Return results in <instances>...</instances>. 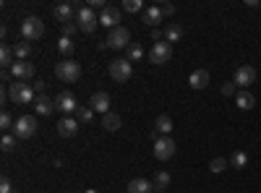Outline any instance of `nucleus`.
I'll return each instance as SVG.
<instances>
[{
  "label": "nucleus",
  "instance_id": "nucleus-1",
  "mask_svg": "<svg viewBox=\"0 0 261 193\" xmlns=\"http://www.w3.org/2000/svg\"><path fill=\"white\" fill-rule=\"evenodd\" d=\"M8 99L13 104H32V102H37L34 99V87H29V84H24V81H13V84H8Z\"/></svg>",
  "mask_w": 261,
  "mask_h": 193
},
{
  "label": "nucleus",
  "instance_id": "nucleus-2",
  "mask_svg": "<svg viewBox=\"0 0 261 193\" xmlns=\"http://www.w3.org/2000/svg\"><path fill=\"white\" fill-rule=\"evenodd\" d=\"M42 34H45V24H42L39 16H27L24 24H21V37L24 42H37Z\"/></svg>",
  "mask_w": 261,
  "mask_h": 193
},
{
  "label": "nucleus",
  "instance_id": "nucleus-3",
  "mask_svg": "<svg viewBox=\"0 0 261 193\" xmlns=\"http://www.w3.org/2000/svg\"><path fill=\"white\" fill-rule=\"evenodd\" d=\"M37 133V118L34 115H21L18 120H16V125H13V136L18 139V141H27V139H32Z\"/></svg>",
  "mask_w": 261,
  "mask_h": 193
},
{
  "label": "nucleus",
  "instance_id": "nucleus-4",
  "mask_svg": "<svg viewBox=\"0 0 261 193\" xmlns=\"http://www.w3.org/2000/svg\"><path fill=\"white\" fill-rule=\"evenodd\" d=\"M55 76L60 78V81H65V84H73V81H79V76H81V66L76 60H63V63H58L55 66Z\"/></svg>",
  "mask_w": 261,
  "mask_h": 193
},
{
  "label": "nucleus",
  "instance_id": "nucleus-5",
  "mask_svg": "<svg viewBox=\"0 0 261 193\" xmlns=\"http://www.w3.org/2000/svg\"><path fill=\"white\" fill-rule=\"evenodd\" d=\"M76 24H79V29L81 32H86V34H92L94 29H97V24H99V16L89 8V6H79V13H76Z\"/></svg>",
  "mask_w": 261,
  "mask_h": 193
},
{
  "label": "nucleus",
  "instance_id": "nucleus-6",
  "mask_svg": "<svg viewBox=\"0 0 261 193\" xmlns=\"http://www.w3.org/2000/svg\"><path fill=\"white\" fill-rule=\"evenodd\" d=\"M110 76H113V81L125 84L130 76H134V66H130V60H128V58L113 60V63H110Z\"/></svg>",
  "mask_w": 261,
  "mask_h": 193
},
{
  "label": "nucleus",
  "instance_id": "nucleus-7",
  "mask_svg": "<svg viewBox=\"0 0 261 193\" xmlns=\"http://www.w3.org/2000/svg\"><path fill=\"white\" fill-rule=\"evenodd\" d=\"M175 152H178V146H175V141H172L170 136H160V139L154 141V157H157L160 162L172 159V157H175Z\"/></svg>",
  "mask_w": 261,
  "mask_h": 193
},
{
  "label": "nucleus",
  "instance_id": "nucleus-8",
  "mask_svg": "<svg viewBox=\"0 0 261 193\" xmlns=\"http://www.w3.org/2000/svg\"><path fill=\"white\" fill-rule=\"evenodd\" d=\"M107 47H113V50H128L130 47V32L125 29V26H118V29H113L110 34H107Z\"/></svg>",
  "mask_w": 261,
  "mask_h": 193
},
{
  "label": "nucleus",
  "instance_id": "nucleus-9",
  "mask_svg": "<svg viewBox=\"0 0 261 193\" xmlns=\"http://www.w3.org/2000/svg\"><path fill=\"white\" fill-rule=\"evenodd\" d=\"M170 58H172V45H167V42H157V45H151L149 60L154 63V66H165V63H170Z\"/></svg>",
  "mask_w": 261,
  "mask_h": 193
},
{
  "label": "nucleus",
  "instance_id": "nucleus-10",
  "mask_svg": "<svg viewBox=\"0 0 261 193\" xmlns=\"http://www.w3.org/2000/svg\"><path fill=\"white\" fill-rule=\"evenodd\" d=\"M55 107H58L60 113H65V115H73L79 110V102H76V97L71 92H60L55 97Z\"/></svg>",
  "mask_w": 261,
  "mask_h": 193
},
{
  "label": "nucleus",
  "instance_id": "nucleus-11",
  "mask_svg": "<svg viewBox=\"0 0 261 193\" xmlns=\"http://www.w3.org/2000/svg\"><path fill=\"white\" fill-rule=\"evenodd\" d=\"M235 87L238 89H246V87H251V84L256 81V68L253 66H241V68H238L235 71Z\"/></svg>",
  "mask_w": 261,
  "mask_h": 193
},
{
  "label": "nucleus",
  "instance_id": "nucleus-12",
  "mask_svg": "<svg viewBox=\"0 0 261 193\" xmlns=\"http://www.w3.org/2000/svg\"><path fill=\"white\" fill-rule=\"evenodd\" d=\"M76 13H79V3H60V6H55V18L60 21V24H71V21H76Z\"/></svg>",
  "mask_w": 261,
  "mask_h": 193
},
{
  "label": "nucleus",
  "instance_id": "nucleus-13",
  "mask_svg": "<svg viewBox=\"0 0 261 193\" xmlns=\"http://www.w3.org/2000/svg\"><path fill=\"white\" fill-rule=\"evenodd\" d=\"M11 76H13V81H29L34 76V66L27 60H16L11 68Z\"/></svg>",
  "mask_w": 261,
  "mask_h": 193
},
{
  "label": "nucleus",
  "instance_id": "nucleus-14",
  "mask_svg": "<svg viewBox=\"0 0 261 193\" xmlns=\"http://www.w3.org/2000/svg\"><path fill=\"white\" fill-rule=\"evenodd\" d=\"M99 24H102V26H107L110 32H113V29H118V26H120V11H118V8H113V6H107V8L99 13Z\"/></svg>",
  "mask_w": 261,
  "mask_h": 193
},
{
  "label": "nucleus",
  "instance_id": "nucleus-15",
  "mask_svg": "<svg viewBox=\"0 0 261 193\" xmlns=\"http://www.w3.org/2000/svg\"><path fill=\"white\" fill-rule=\"evenodd\" d=\"M89 107L94 113H102V115H107L110 113V94L107 92H97V94H92V99H89Z\"/></svg>",
  "mask_w": 261,
  "mask_h": 193
},
{
  "label": "nucleus",
  "instance_id": "nucleus-16",
  "mask_svg": "<svg viewBox=\"0 0 261 193\" xmlns=\"http://www.w3.org/2000/svg\"><path fill=\"white\" fill-rule=\"evenodd\" d=\"M76 133H79V120H76V118H63V120H58V136L73 139Z\"/></svg>",
  "mask_w": 261,
  "mask_h": 193
},
{
  "label": "nucleus",
  "instance_id": "nucleus-17",
  "mask_svg": "<svg viewBox=\"0 0 261 193\" xmlns=\"http://www.w3.org/2000/svg\"><path fill=\"white\" fill-rule=\"evenodd\" d=\"M162 11H160V6H149V8H144V16H141V21L146 26H151V29H157L160 24H162Z\"/></svg>",
  "mask_w": 261,
  "mask_h": 193
},
{
  "label": "nucleus",
  "instance_id": "nucleus-18",
  "mask_svg": "<svg viewBox=\"0 0 261 193\" xmlns=\"http://www.w3.org/2000/svg\"><path fill=\"white\" fill-rule=\"evenodd\" d=\"M34 107H37V115H53L55 113V99H50L47 94H39Z\"/></svg>",
  "mask_w": 261,
  "mask_h": 193
},
{
  "label": "nucleus",
  "instance_id": "nucleus-19",
  "mask_svg": "<svg viewBox=\"0 0 261 193\" xmlns=\"http://www.w3.org/2000/svg\"><path fill=\"white\" fill-rule=\"evenodd\" d=\"M188 84H191V89H206L209 87V71H204V68L193 71L191 78H188Z\"/></svg>",
  "mask_w": 261,
  "mask_h": 193
},
{
  "label": "nucleus",
  "instance_id": "nucleus-20",
  "mask_svg": "<svg viewBox=\"0 0 261 193\" xmlns=\"http://www.w3.org/2000/svg\"><path fill=\"white\" fill-rule=\"evenodd\" d=\"M128 193H157V190H154V183H149L144 178H134L128 183Z\"/></svg>",
  "mask_w": 261,
  "mask_h": 193
},
{
  "label": "nucleus",
  "instance_id": "nucleus-21",
  "mask_svg": "<svg viewBox=\"0 0 261 193\" xmlns=\"http://www.w3.org/2000/svg\"><path fill=\"white\" fill-rule=\"evenodd\" d=\"M162 32H165V42H167V45H172V42H180V39H183V26H180V24H167Z\"/></svg>",
  "mask_w": 261,
  "mask_h": 193
},
{
  "label": "nucleus",
  "instance_id": "nucleus-22",
  "mask_svg": "<svg viewBox=\"0 0 261 193\" xmlns=\"http://www.w3.org/2000/svg\"><path fill=\"white\" fill-rule=\"evenodd\" d=\"M102 125L107 128V131H120L123 120H120L118 113H107V115H102Z\"/></svg>",
  "mask_w": 261,
  "mask_h": 193
},
{
  "label": "nucleus",
  "instance_id": "nucleus-23",
  "mask_svg": "<svg viewBox=\"0 0 261 193\" xmlns=\"http://www.w3.org/2000/svg\"><path fill=\"white\" fill-rule=\"evenodd\" d=\"M172 128H175V125H172V118H170V115H160V118H157V123H154V131H157V133H162V136H167V133L172 131Z\"/></svg>",
  "mask_w": 261,
  "mask_h": 193
},
{
  "label": "nucleus",
  "instance_id": "nucleus-24",
  "mask_svg": "<svg viewBox=\"0 0 261 193\" xmlns=\"http://www.w3.org/2000/svg\"><path fill=\"white\" fill-rule=\"evenodd\" d=\"M0 63H3V68H13V63H16V55H13V47H8V45H3L0 47Z\"/></svg>",
  "mask_w": 261,
  "mask_h": 193
},
{
  "label": "nucleus",
  "instance_id": "nucleus-25",
  "mask_svg": "<svg viewBox=\"0 0 261 193\" xmlns=\"http://www.w3.org/2000/svg\"><path fill=\"white\" fill-rule=\"evenodd\" d=\"M238 107H241V110H253V107H256V97L243 89L241 94H238Z\"/></svg>",
  "mask_w": 261,
  "mask_h": 193
},
{
  "label": "nucleus",
  "instance_id": "nucleus-26",
  "mask_svg": "<svg viewBox=\"0 0 261 193\" xmlns=\"http://www.w3.org/2000/svg\"><path fill=\"white\" fill-rule=\"evenodd\" d=\"M13 55H16V60H27L32 55V42H16V45H13Z\"/></svg>",
  "mask_w": 261,
  "mask_h": 193
},
{
  "label": "nucleus",
  "instance_id": "nucleus-27",
  "mask_svg": "<svg viewBox=\"0 0 261 193\" xmlns=\"http://www.w3.org/2000/svg\"><path fill=\"white\" fill-rule=\"evenodd\" d=\"M73 50H76V45H73L71 37H60V39H58V52H60V55H71Z\"/></svg>",
  "mask_w": 261,
  "mask_h": 193
},
{
  "label": "nucleus",
  "instance_id": "nucleus-28",
  "mask_svg": "<svg viewBox=\"0 0 261 193\" xmlns=\"http://www.w3.org/2000/svg\"><path fill=\"white\" fill-rule=\"evenodd\" d=\"M230 164H232L235 170H243V167L248 164V154H246V152H232V157H230Z\"/></svg>",
  "mask_w": 261,
  "mask_h": 193
},
{
  "label": "nucleus",
  "instance_id": "nucleus-29",
  "mask_svg": "<svg viewBox=\"0 0 261 193\" xmlns=\"http://www.w3.org/2000/svg\"><path fill=\"white\" fill-rule=\"evenodd\" d=\"M146 52H144V47L139 45V42H130V47H128V60L134 63V60H141Z\"/></svg>",
  "mask_w": 261,
  "mask_h": 193
},
{
  "label": "nucleus",
  "instance_id": "nucleus-30",
  "mask_svg": "<svg viewBox=\"0 0 261 193\" xmlns=\"http://www.w3.org/2000/svg\"><path fill=\"white\" fill-rule=\"evenodd\" d=\"M92 118H94V110H92V107H79V110H76V120L79 123H92Z\"/></svg>",
  "mask_w": 261,
  "mask_h": 193
},
{
  "label": "nucleus",
  "instance_id": "nucleus-31",
  "mask_svg": "<svg viewBox=\"0 0 261 193\" xmlns=\"http://www.w3.org/2000/svg\"><path fill=\"white\" fill-rule=\"evenodd\" d=\"M170 185V173H165V170H160V173L154 175V188L157 190H165Z\"/></svg>",
  "mask_w": 261,
  "mask_h": 193
},
{
  "label": "nucleus",
  "instance_id": "nucleus-32",
  "mask_svg": "<svg viewBox=\"0 0 261 193\" xmlns=\"http://www.w3.org/2000/svg\"><path fill=\"white\" fill-rule=\"evenodd\" d=\"M0 149H3V152H13V149H16V136L13 133H6L3 141H0Z\"/></svg>",
  "mask_w": 261,
  "mask_h": 193
},
{
  "label": "nucleus",
  "instance_id": "nucleus-33",
  "mask_svg": "<svg viewBox=\"0 0 261 193\" xmlns=\"http://www.w3.org/2000/svg\"><path fill=\"white\" fill-rule=\"evenodd\" d=\"M225 167H227V159H225V157H214V159L209 162V170H212V173H222Z\"/></svg>",
  "mask_w": 261,
  "mask_h": 193
},
{
  "label": "nucleus",
  "instance_id": "nucleus-34",
  "mask_svg": "<svg viewBox=\"0 0 261 193\" xmlns=\"http://www.w3.org/2000/svg\"><path fill=\"white\" fill-rule=\"evenodd\" d=\"M13 118H11V113L8 110H3V115H0V128H3V131H13Z\"/></svg>",
  "mask_w": 261,
  "mask_h": 193
},
{
  "label": "nucleus",
  "instance_id": "nucleus-35",
  "mask_svg": "<svg viewBox=\"0 0 261 193\" xmlns=\"http://www.w3.org/2000/svg\"><path fill=\"white\" fill-rule=\"evenodd\" d=\"M123 11H128V13L141 11V0H123Z\"/></svg>",
  "mask_w": 261,
  "mask_h": 193
},
{
  "label": "nucleus",
  "instance_id": "nucleus-36",
  "mask_svg": "<svg viewBox=\"0 0 261 193\" xmlns=\"http://www.w3.org/2000/svg\"><path fill=\"white\" fill-rule=\"evenodd\" d=\"M79 32V24L76 21H71V24H63V37H73Z\"/></svg>",
  "mask_w": 261,
  "mask_h": 193
},
{
  "label": "nucleus",
  "instance_id": "nucleus-37",
  "mask_svg": "<svg viewBox=\"0 0 261 193\" xmlns=\"http://www.w3.org/2000/svg\"><path fill=\"white\" fill-rule=\"evenodd\" d=\"M235 81H230V84H222V87H220V92H222V97H232L235 94Z\"/></svg>",
  "mask_w": 261,
  "mask_h": 193
},
{
  "label": "nucleus",
  "instance_id": "nucleus-38",
  "mask_svg": "<svg viewBox=\"0 0 261 193\" xmlns=\"http://www.w3.org/2000/svg\"><path fill=\"white\" fill-rule=\"evenodd\" d=\"M86 6H89L92 11H97V8H99V11H105V8H107L105 0H86Z\"/></svg>",
  "mask_w": 261,
  "mask_h": 193
},
{
  "label": "nucleus",
  "instance_id": "nucleus-39",
  "mask_svg": "<svg viewBox=\"0 0 261 193\" xmlns=\"http://www.w3.org/2000/svg\"><path fill=\"white\" fill-rule=\"evenodd\" d=\"M0 193H13V185H11V180H8V178L0 180Z\"/></svg>",
  "mask_w": 261,
  "mask_h": 193
},
{
  "label": "nucleus",
  "instance_id": "nucleus-40",
  "mask_svg": "<svg viewBox=\"0 0 261 193\" xmlns=\"http://www.w3.org/2000/svg\"><path fill=\"white\" fill-rule=\"evenodd\" d=\"M160 11H162V16H172V13H175V6H172V3H162Z\"/></svg>",
  "mask_w": 261,
  "mask_h": 193
},
{
  "label": "nucleus",
  "instance_id": "nucleus-41",
  "mask_svg": "<svg viewBox=\"0 0 261 193\" xmlns=\"http://www.w3.org/2000/svg\"><path fill=\"white\" fill-rule=\"evenodd\" d=\"M45 87H47L45 81H37V84H34V92H39V94H42V92H45Z\"/></svg>",
  "mask_w": 261,
  "mask_h": 193
},
{
  "label": "nucleus",
  "instance_id": "nucleus-42",
  "mask_svg": "<svg viewBox=\"0 0 261 193\" xmlns=\"http://www.w3.org/2000/svg\"><path fill=\"white\" fill-rule=\"evenodd\" d=\"M84 193H97V190H92V188H89V190H84Z\"/></svg>",
  "mask_w": 261,
  "mask_h": 193
},
{
  "label": "nucleus",
  "instance_id": "nucleus-43",
  "mask_svg": "<svg viewBox=\"0 0 261 193\" xmlns=\"http://www.w3.org/2000/svg\"><path fill=\"white\" fill-rule=\"evenodd\" d=\"M157 193H165V190H157Z\"/></svg>",
  "mask_w": 261,
  "mask_h": 193
},
{
  "label": "nucleus",
  "instance_id": "nucleus-44",
  "mask_svg": "<svg viewBox=\"0 0 261 193\" xmlns=\"http://www.w3.org/2000/svg\"><path fill=\"white\" fill-rule=\"evenodd\" d=\"M13 193H16V190H13Z\"/></svg>",
  "mask_w": 261,
  "mask_h": 193
}]
</instances>
